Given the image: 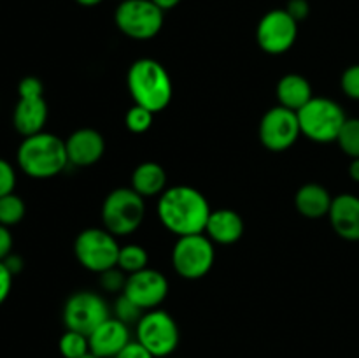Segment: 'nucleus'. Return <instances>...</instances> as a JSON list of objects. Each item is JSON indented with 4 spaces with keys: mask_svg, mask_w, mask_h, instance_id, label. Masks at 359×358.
<instances>
[{
    "mask_svg": "<svg viewBox=\"0 0 359 358\" xmlns=\"http://www.w3.org/2000/svg\"><path fill=\"white\" fill-rule=\"evenodd\" d=\"M158 220L177 237L203 234L209 221L210 204L202 192L188 185L170 186L158 199Z\"/></svg>",
    "mask_w": 359,
    "mask_h": 358,
    "instance_id": "1",
    "label": "nucleus"
},
{
    "mask_svg": "<svg viewBox=\"0 0 359 358\" xmlns=\"http://www.w3.org/2000/svg\"><path fill=\"white\" fill-rule=\"evenodd\" d=\"M21 171L34 179H49L65 171L69 165L65 140L49 132L23 137L16 151Z\"/></svg>",
    "mask_w": 359,
    "mask_h": 358,
    "instance_id": "2",
    "label": "nucleus"
},
{
    "mask_svg": "<svg viewBox=\"0 0 359 358\" xmlns=\"http://www.w3.org/2000/svg\"><path fill=\"white\" fill-rule=\"evenodd\" d=\"M126 86L137 105L161 112L170 104L174 86L170 74L160 62L153 58H140L130 65L126 74Z\"/></svg>",
    "mask_w": 359,
    "mask_h": 358,
    "instance_id": "3",
    "label": "nucleus"
},
{
    "mask_svg": "<svg viewBox=\"0 0 359 358\" xmlns=\"http://www.w3.org/2000/svg\"><path fill=\"white\" fill-rule=\"evenodd\" d=\"M297 114L302 135L319 144L337 142L347 119L342 105L326 97H312Z\"/></svg>",
    "mask_w": 359,
    "mask_h": 358,
    "instance_id": "4",
    "label": "nucleus"
},
{
    "mask_svg": "<svg viewBox=\"0 0 359 358\" xmlns=\"http://www.w3.org/2000/svg\"><path fill=\"white\" fill-rule=\"evenodd\" d=\"M146 216L144 197L133 188H116L102 204V221L112 235H130L142 225Z\"/></svg>",
    "mask_w": 359,
    "mask_h": 358,
    "instance_id": "5",
    "label": "nucleus"
},
{
    "mask_svg": "<svg viewBox=\"0 0 359 358\" xmlns=\"http://www.w3.org/2000/svg\"><path fill=\"white\" fill-rule=\"evenodd\" d=\"M119 248L116 235L105 228H86L74 241V255L77 262L90 272L102 274L118 265Z\"/></svg>",
    "mask_w": 359,
    "mask_h": 358,
    "instance_id": "6",
    "label": "nucleus"
},
{
    "mask_svg": "<svg viewBox=\"0 0 359 358\" xmlns=\"http://www.w3.org/2000/svg\"><path fill=\"white\" fill-rule=\"evenodd\" d=\"M163 14L153 0H121L114 13V21L126 37L149 41L163 28Z\"/></svg>",
    "mask_w": 359,
    "mask_h": 358,
    "instance_id": "7",
    "label": "nucleus"
},
{
    "mask_svg": "<svg viewBox=\"0 0 359 358\" xmlns=\"http://www.w3.org/2000/svg\"><path fill=\"white\" fill-rule=\"evenodd\" d=\"M216 251L214 242L205 234L182 235L172 249V265L181 277L188 281L200 279L212 269Z\"/></svg>",
    "mask_w": 359,
    "mask_h": 358,
    "instance_id": "8",
    "label": "nucleus"
},
{
    "mask_svg": "<svg viewBox=\"0 0 359 358\" xmlns=\"http://www.w3.org/2000/svg\"><path fill=\"white\" fill-rule=\"evenodd\" d=\"M137 340L154 358H165L177 350L181 332L172 314L163 309H151L137 321Z\"/></svg>",
    "mask_w": 359,
    "mask_h": 358,
    "instance_id": "9",
    "label": "nucleus"
},
{
    "mask_svg": "<svg viewBox=\"0 0 359 358\" xmlns=\"http://www.w3.org/2000/svg\"><path fill=\"white\" fill-rule=\"evenodd\" d=\"M62 316L67 330H76L84 336H90L98 325L111 318V311L102 295L90 290H81L67 298Z\"/></svg>",
    "mask_w": 359,
    "mask_h": 358,
    "instance_id": "10",
    "label": "nucleus"
},
{
    "mask_svg": "<svg viewBox=\"0 0 359 358\" xmlns=\"http://www.w3.org/2000/svg\"><path fill=\"white\" fill-rule=\"evenodd\" d=\"M298 37V21L286 9H272L259 20L256 41L269 55H284Z\"/></svg>",
    "mask_w": 359,
    "mask_h": 358,
    "instance_id": "11",
    "label": "nucleus"
},
{
    "mask_svg": "<svg viewBox=\"0 0 359 358\" xmlns=\"http://www.w3.org/2000/svg\"><path fill=\"white\" fill-rule=\"evenodd\" d=\"M263 146L273 153H280L293 146L302 135L297 111L276 105L263 114L258 128Z\"/></svg>",
    "mask_w": 359,
    "mask_h": 358,
    "instance_id": "12",
    "label": "nucleus"
},
{
    "mask_svg": "<svg viewBox=\"0 0 359 358\" xmlns=\"http://www.w3.org/2000/svg\"><path fill=\"white\" fill-rule=\"evenodd\" d=\"M123 293L146 312L151 309H158L161 302L167 298L168 281L160 270L146 267L139 272L128 274Z\"/></svg>",
    "mask_w": 359,
    "mask_h": 358,
    "instance_id": "13",
    "label": "nucleus"
},
{
    "mask_svg": "<svg viewBox=\"0 0 359 358\" xmlns=\"http://www.w3.org/2000/svg\"><path fill=\"white\" fill-rule=\"evenodd\" d=\"M88 340L91 354L98 358H114L126 344L132 343V337L126 323L118 318H109L88 336Z\"/></svg>",
    "mask_w": 359,
    "mask_h": 358,
    "instance_id": "14",
    "label": "nucleus"
},
{
    "mask_svg": "<svg viewBox=\"0 0 359 358\" xmlns=\"http://www.w3.org/2000/svg\"><path fill=\"white\" fill-rule=\"evenodd\" d=\"M69 164L76 167H91L105 153V140L95 128H79L65 140Z\"/></svg>",
    "mask_w": 359,
    "mask_h": 358,
    "instance_id": "15",
    "label": "nucleus"
},
{
    "mask_svg": "<svg viewBox=\"0 0 359 358\" xmlns=\"http://www.w3.org/2000/svg\"><path fill=\"white\" fill-rule=\"evenodd\" d=\"M328 218L339 237L351 242L359 241V197L351 193L333 197Z\"/></svg>",
    "mask_w": 359,
    "mask_h": 358,
    "instance_id": "16",
    "label": "nucleus"
},
{
    "mask_svg": "<svg viewBox=\"0 0 359 358\" xmlns=\"http://www.w3.org/2000/svg\"><path fill=\"white\" fill-rule=\"evenodd\" d=\"M48 121V104L44 97L20 98L13 111V126L20 135L30 137L44 132Z\"/></svg>",
    "mask_w": 359,
    "mask_h": 358,
    "instance_id": "17",
    "label": "nucleus"
},
{
    "mask_svg": "<svg viewBox=\"0 0 359 358\" xmlns=\"http://www.w3.org/2000/svg\"><path fill=\"white\" fill-rule=\"evenodd\" d=\"M203 234L217 244H235L244 235V220L233 209H216L210 213Z\"/></svg>",
    "mask_w": 359,
    "mask_h": 358,
    "instance_id": "18",
    "label": "nucleus"
},
{
    "mask_svg": "<svg viewBox=\"0 0 359 358\" xmlns=\"http://www.w3.org/2000/svg\"><path fill=\"white\" fill-rule=\"evenodd\" d=\"M332 202L333 197L330 195L328 190L318 183H307L294 195V206H297L298 213L311 220L328 216Z\"/></svg>",
    "mask_w": 359,
    "mask_h": 358,
    "instance_id": "19",
    "label": "nucleus"
},
{
    "mask_svg": "<svg viewBox=\"0 0 359 358\" xmlns=\"http://www.w3.org/2000/svg\"><path fill=\"white\" fill-rule=\"evenodd\" d=\"M276 93L279 105L291 109V111H300L314 97L309 79L300 74H286V76L280 77Z\"/></svg>",
    "mask_w": 359,
    "mask_h": 358,
    "instance_id": "20",
    "label": "nucleus"
},
{
    "mask_svg": "<svg viewBox=\"0 0 359 358\" xmlns=\"http://www.w3.org/2000/svg\"><path fill=\"white\" fill-rule=\"evenodd\" d=\"M132 188L144 199L160 197L167 190V172L156 161H144L133 171Z\"/></svg>",
    "mask_w": 359,
    "mask_h": 358,
    "instance_id": "21",
    "label": "nucleus"
},
{
    "mask_svg": "<svg viewBox=\"0 0 359 358\" xmlns=\"http://www.w3.org/2000/svg\"><path fill=\"white\" fill-rule=\"evenodd\" d=\"M147 262H149V255H147V251L142 246L125 244L119 248L118 267L121 270H125L126 274H133L146 269Z\"/></svg>",
    "mask_w": 359,
    "mask_h": 358,
    "instance_id": "22",
    "label": "nucleus"
},
{
    "mask_svg": "<svg viewBox=\"0 0 359 358\" xmlns=\"http://www.w3.org/2000/svg\"><path fill=\"white\" fill-rule=\"evenodd\" d=\"M58 350L63 358H83L90 354V340L84 333L65 330V333L58 340Z\"/></svg>",
    "mask_w": 359,
    "mask_h": 358,
    "instance_id": "23",
    "label": "nucleus"
},
{
    "mask_svg": "<svg viewBox=\"0 0 359 358\" xmlns=\"http://www.w3.org/2000/svg\"><path fill=\"white\" fill-rule=\"evenodd\" d=\"M25 213H27V206L20 195L9 193L6 197H0V225H6L9 228L14 227L23 221Z\"/></svg>",
    "mask_w": 359,
    "mask_h": 358,
    "instance_id": "24",
    "label": "nucleus"
},
{
    "mask_svg": "<svg viewBox=\"0 0 359 358\" xmlns=\"http://www.w3.org/2000/svg\"><path fill=\"white\" fill-rule=\"evenodd\" d=\"M340 150L349 158H359V118H347L337 137Z\"/></svg>",
    "mask_w": 359,
    "mask_h": 358,
    "instance_id": "25",
    "label": "nucleus"
},
{
    "mask_svg": "<svg viewBox=\"0 0 359 358\" xmlns=\"http://www.w3.org/2000/svg\"><path fill=\"white\" fill-rule=\"evenodd\" d=\"M153 116L154 112H151L149 109L133 104L126 112L125 125L132 133H144L153 125Z\"/></svg>",
    "mask_w": 359,
    "mask_h": 358,
    "instance_id": "26",
    "label": "nucleus"
},
{
    "mask_svg": "<svg viewBox=\"0 0 359 358\" xmlns=\"http://www.w3.org/2000/svg\"><path fill=\"white\" fill-rule=\"evenodd\" d=\"M144 314L142 309L135 304V302L130 300L125 293H119V297L114 302V318H118L119 321L126 323V325H132L140 319V316Z\"/></svg>",
    "mask_w": 359,
    "mask_h": 358,
    "instance_id": "27",
    "label": "nucleus"
},
{
    "mask_svg": "<svg viewBox=\"0 0 359 358\" xmlns=\"http://www.w3.org/2000/svg\"><path fill=\"white\" fill-rule=\"evenodd\" d=\"M126 279H128V274L116 265L100 274V286L109 293H123Z\"/></svg>",
    "mask_w": 359,
    "mask_h": 358,
    "instance_id": "28",
    "label": "nucleus"
},
{
    "mask_svg": "<svg viewBox=\"0 0 359 358\" xmlns=\"http://www.w3.org/2000/svg\"><path fill=\"white\" fill-rule=\"evenodd\" d=\"M340 88L353 100H359V63L347 67L340 77Z\"/></svg>",
    "mask_w": 359,
    "mask_h": 358,
    "instance_id": "29",
    "label": "nucleus"
},
{
    "mask_svg": "<svg viewBox=\"0 0 359 358\" xmlns=\"http://www.w3.org/2000/svg\"><path fill=\"white\" fill-rule=\"evenodd\" d=\"M14 188H16V171L11 161L0 158V197L14 193Z\"/></svg>",
    "mask_w": 359,
    "mask_h": 358,
    "instance_id": "30",
    "label": "nucleus"
},
{
    "mask_svg": "<svg viewBox=\"0 0 359 358\" xmlns=\"http://www.w3.org/2000/svg\"><path fill=\"white\" fill-rule=\"evenodd\" d=\"M18 95H20V98L44 97V84L39 77L27 76L18 84Z\"/></svg>",
    "mask_w": 359,
    "mask_h": 358,
    "instance_id": "31",
    "label": "nucleus"
},
{
    "mask_svg": "<svg viewBox=\"0 0 359 358\" xmlns=\"http://www.w3.org/2000/svg\"><path fill=\"white\" fill-rule=\"evenodd\" d=\"M114 358H154L139 340H132V343L126 344Z\"/></svg>",
    "mask_w": 359,
    "mask_h": 358,
    "instance_id": "32",
    "label": "nucleus"
},
{
    "mask_svg": "<svg viewBox=\"0 0 359 358\" xmlns=\"http://www.w3.org/2000/svg\"><path fill=\"white\" fill-rule=\"evenodd\" d=\"M13 279L14 276L9 272L6 263L0 262V305L9 298L11 290H13Z\"/></svg>",
    "mask_w": 359,
    "mask_h": 358,
    "instance_id": "33",
    "label": "nucleus"
},
{
    "mask_svg": "<svg viewBox=\"0 0 359 358\" xmlns=\"http://www.w3.org/2000/svg\"><path fill=\"white\" fill-rule=\"evenodd\" d=\"M286 11L298 21V23H300V21H304L305 18L309 16L311 6H309L307 0H290L286 6Z\"/></svg>",
    "mask_w": 359,
    "mask_h": 358,
    "instance_id": "34",
    "label": "nucleus"
},
{
    "mask_svg": "<svg viewBox=\"0 0 359 358\" xmlns=\"http://www.w3.org/2000/svg\"><path fill=\"white\" fill-rule=\"evenodd\" d=\"M13 234H11V228L6 225H0V262L7 258V256L13 253Z\"/></svg>",
    "mask_w": 359,
    "mask_h": 358,
    "instance_id": "35",
    "label": "nucleus"
},
{
    "mask_svg": "<svg viewBox=\"0 0 359 358\" xmlns=\"http://www.w3.org/2000/svg\"><path fill=\"white\" fill-rule=\"evenodd\" d=\"M4 263H6V267L9 269V272L13 274V276L20 274L25 267L23 258H21L20 255H16V253H11V255L4 260Z\"/></svg>",
    "mask_w": 359,
    "mask_h": 358,
    "instance_id": "36",
    "label": "nucleus"
},
{
    "mask_svg": "<svg viewBox=\"0 0 359 358\" xmlns=\"http://www.w3.org/2000/svg\"><path fill=\"white\" fill-rule=\"evenodd\" d=\"M153 2L165 13V11H170L174 7H177L181 4V0H153Z\"/></svg>",
    "mask_w": 359,
    "mask_h": 358,
    "instance_id": "37",
    "label": "nucleus"
},
{
    "mask_svg": "<svg viewBox=\"0 0 359 358\" xmlns=\"http://www.w3.org/2000/svg\"><path fill=\"white\" fill-rule=\"evenodd\" d=\"M349 175L354 183H359V158H351Z\"/></svg>",
    "mask_w": 359,
    "mask_h": 358,
    "instance_id": "38",
    "label": "nucleus"
},
{
    "mask_svg": "<svg viewBox=\"0 0 359 358\" xmlns=\"http://www.w3.org/2000/svg\"><path fill=\"white\" fill-rule=\"evenodd\" d=\"M76 2L83 7H95L104 2V0H76Z\"/></svg>",
    "mask_w": 359,
    "mask_h": 358,
    "instance_id": "39",
    "label": "nucleus"
},
{
    "mask_svg": "<svg viewBox=\"0 0 359 358\" xmlns=\"http://www.w3.org/2000/svg\"><path fill=\"white\" fill-rule=\"evenodd\" d=\"M83 358H98V357H95V354H86V357H83Z\"/></svg>",
    "mask_w": 359,
    "mask_h": 358,
    "instance_id": "40",
    "label": "nucleus"
}]
</instances>
